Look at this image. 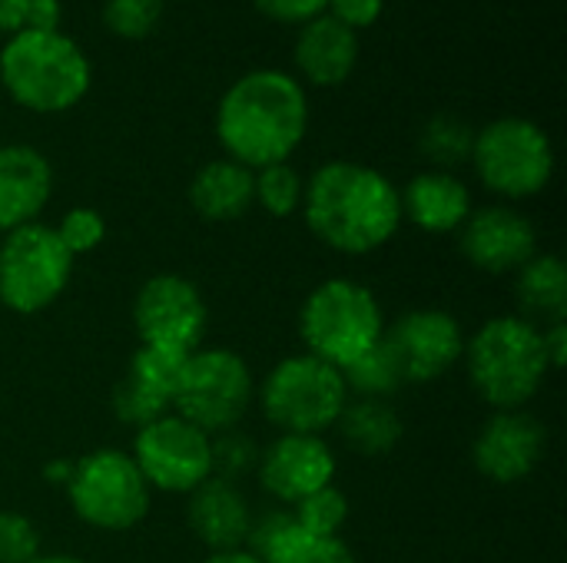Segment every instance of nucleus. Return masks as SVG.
Listing matches in <instances>:
<instances>
[{"label":"nucleus","instance_id":"obj_14","mask_svg":"<svg viewBox=\"0 0 567 563\" xmlns=\"http://www.w3.org/2000/svg\"><path fill=\"white\" fill-rule=\"evenodd\" d=\"M458 252L485 275H508L538 256V232L515 206H482L458 229Z\"/></svg>","mask_w":567,"mask_h":563},{"label":"nucleus","instance_id":"obj_38","mask_svg":"<svg viewBox=\"0 0 567 563\" xmlns=\"http://www.w3.org/2000/svg\"><path fill=\"white\" fill-rule=\"evenodd\" d=\"M542 345H545V358L551 372H561L567 362V319L542 325Z\"/></svg>","mask_w":567,"mask_h":563},{"label":"nucleus","instance_id":"obj_11","mask_svg":"<svg viewBox=\"0 0 567 563\" xmlns=\"http://www.w3.org/2000/svg\"><path fill=\"white\" fill-rule=\"evenodd\" d=\"M130 458L136 461L150 491L186 498L213 478V435L176 411H166L136 431Z\"/></svg>","mask_w":567,"mask_h":563},{"label":"nucleus","instance_id":"obj_31","mask_svg":"<svg viewBox=\"0 0 567 563\" xmlns=\"http://www.w3.org/2000/svg\"><path fill=\"white\" fill-rule=\"evenodd\" d=\"M259 451L262 448L249 435H243L239 428L213 435V475L223 478V481H236L239 484V478L256 471Z\"/></svg>","mask_w":567,"mask_h":563},{"label":"nucleus","instance_id":"obj_10","mask_svg":"<svg viewBox=\"0 0 567 563\" xmlns=\"http://www.w3.org/2000/svg\"><path fill=\"white\" fill-rule=\"evenodd\" d=\"M73 262L53 226L30 222L7 232L0 242V305L17 315L50 309L66 292Z\"/></svg>","mask_w":567,"mask_h":563},{"label":"nucleus","instance_id":"obj_4","mask_svg":"<svg viewBox=\"0 0 567 563\" xmlns=\"http://www.w3.org/2000/svg\"><path fill=\"white\" fill-rule=\"evenodd\" d=\"M0 83L17 106L53 116L83 103L93 66L83 46L63 30H17L0 46Z\"/></svg>","mask_w":567,"mask_h":563},{"label":"nucleus","instance_id":"obj_28","mask_svg":"<svg viewBox=\"0 0 567 563\" xmlns=\"http://www.w3.org/2000/svg\"><path fill=\"white\" fill-rule=\"evenodd\" d=\"M306 179L292 163H272L256 169V206L276 219H289L302 209Z\"/></svg>","mask_w":567,"mask_h":563},{"label":"nucleus","instance_id":"obj_19","mask_svg":"<svg viewBox=\"0 0 567 563\" xmlns=\"http://www.w3.org/2000/svg\"><path fill=\"white\" fill-rule=\"evenodd\" d=\"M402 202V222L409 219L415 229L429 236H449L465 226L472 216V192L468 186L445 169H425L412 176L399 189Z\"/></svg>","mask_w":567,"mask_h":563},{"label":"nucleus","instance_id":"obj_37","mask_svg":"<svg viewBox=\"0 0 567 563\" xmlns=\"http://www.w3.org/2000/svg\"><path fill=\"white\" fill-rule=\"evenodd\" d=\"M60 20H63V3L60 0H27L23 30L53 33V30H60Z\"/></svg>","mask_w":567,"mask_h":563},{"label":"nucleus","instance_id":"obj_1","mask_svg":"<svg viewBox=\"0 0 567 563\" xmlns=\"http://www.w3.org/2000/svg\"><path fill=\"white\" fill-rule=\"evenodd\" d=\"M302 219L339 256H372L402 229L399 186L375 166L332 159L306 179Z\"/></svg>","mask_w":567,"mask_h":563},{"label":"nucleus","instance_id":"obj_21","mask_svg":"<svg viewBox=\"0 0 567 563\" xmlns=\"http://www.w3.org/2000/svg\"><path fill=\"white\" fill-rule=\"evenodd\" d=\"M189 206L206 222H236L256 206V173L223 156L196 169L189 183Z\"/></svg>","mask_w":567,"mask_h":563},{"label":"nucleus","instance_id":"obj_22","mask_svg":"<svg viewBox=\"0 0 567 563\" xmlns=\"http://www.w3.org/2000/svg\"><path fill=\"white\" fill-rule=\"evenodd\" d=\"M515 295H518V315L532 325H551L567 319V269L565 262L551 252L532 256L515 272Z\"/></svg>","mask_w":567,"mask_h":563},{"label":"nucleus","instance_id":"obj_13","mask_svg":"<svg viewBox=\"0 0 567 563\" xmlns=\"http://www.w3.org/2000/svg\"><path fill=\"white\" fill-rule=\"evenodd\" d=\"M382 338L395 355L405 385L439 382L465 355L462 322L445 309H412L385 325Z\"/></svg>","mask_w":567,"mask_h":563},{"label":"nucleus","instance_id":"obj_9","mask_svg":"<svg viewBox=\"0 0 567 563\" xmlns=\"http://www.w3.org/2000/svg\"><path fill=\"white\" fill-rule=\"evenodd\" d=\"M256 398L249 362L233 348H196L186 358L173 411L206 435L239 428Z\"/></svg>","mask_w":567,"mask_h":563},{"label":"nucleus","instance_id":"obj_35","mask_svg":"<svg viewBox=\"0 0 567 563\" xmlns=\"http://www.w3.org/2000/svg\"><path fill=\"white\" fill-rule=\"evenodd\" d=\"M256 10L276 23H289V27H302L316 17L326 13L329 0H252Z\"/></svg>","mask_w":567,"mask_h":563},{"label":"nucleus","instance_id":"obj_20","mask_svg":"<svg viewBox=\"0 0 567 563\" xmlns=\"http://www.w3.org/2000/svg\"><path fill=\"white\" fill-rule=\"evenodd\" d=\"M292 63L299 70L296 80H306L312 86H339L352 76L359 63V33L322 13L299 27Z\"/></svg>","mask_w":567,"mask_h":563},{"label":"nucleus","instance_id":"obj_26","mask_svg":"<svg viewBox=\"0 0 567 563\" xmlns=\"http://www.w3.org/2000/svg\"><path fill=\"white\" fill-rule=\"evenodd\" d=\"M472 143H475V129L452 113L432 116L419 136L422 156L432 163V169H445V173H452L458 163L472 156Z\"/></svg>","mask_w":567,"mask_h":563},{"label":"nucleus","instance_id":"obj_40","mask_svg":"<svg viewBox=\"0 0 567 563\" xmlns=\"http://www.w3.org/2000/svg\"><path fill=\"white\" fill-rule=\"evenodd\" d=\"M73 465H76V461H66V458L47 461V465H43V481H47L50 488H66L70 478H73Z\"/></svg>","mask_w":567,"mask_h":563},{"label":"nucleus","instance_id":"obj_41","mask_svg":"<svg viewBox=\"0 0 567 563\" xmlns=\"http://www.w3.org/2000/svg\"><path fill=\"white\" fill-rule=\"evenodd\" d=\"M203 563H262V561L243 548V551H219V554H209Z\"/></svg>","mask_w":567,"mask_h":563},{"label":"nucleus","instance_id":"obj_36","mask_svg":"<svg viewBox=\"0 0 567 563\" xmlns=\"http://www.w3.org/2000/svg\"><path fill=\"white\" fill-rule=\"evenodd\" d=\"M382 10H385V0H329L326 3V13L355 33L372 27L382 17Z\"/></svg>","mask_w":567,"mask_h":563},{"label":"nucleus","instance_id":"obj_25","mask_svg":"<svg viewBox=\"0 0 567 563\" xmlns=\"http://www.w3.org/2000/svg\"><path fill=\"white\" fill-rule=\"evenodd\" d=\"M342 378H346V388H349V398H382L389 402L399 388H405V378H402V368L395 362V355L389 352L385 338L369 348L362 358H355L349 368H342Z\"/></svg>","mask_w":567,"mask_h":563},{"label":"nucleus","instance_id":"obj_34","mask_svg":"<svg viewBox=\"0 0 567 563\" xmlns=\"http://www.w3.org/2000/svg\"><path fill=\"white\" fill-rule=\"evenodd\" d=\"M110 408L116 415V421L130 425V428H146L150 421L163 418L169 411V405H163L159 398L146 395L143 388H136L130 378H123L116 388H113V398H110Z\"/></svg>","mask_w":567,"mask_h":563},{"label":"nucleus","instance_id":"obj_32","mask_svg":"<svg viewBox=\"0 0 567 563\" xmlns=\"http://www.w3.org/2000/svg\"><path fill=\"white\" fill-rule=\"evenodd\" d=\"M53 229H56L63 249H66L73 259L96 252V249L103 246V239H106V222H103V216H100L96 209H90V206H73V209L60 219V226H53Z\"/></svg>","mask_w":567,"mask_h":563},{"label":"nucleus","instance_id":"obj_6","mask_svg":"<svg viewBox=\"0 0 567 563\" xmlns=\"http://www.w3.org/2000/svg\"><path fill=\"white\" fill-rule=\"evenodd\" d=\"M349 388L339 368L299 352L269 368L259 385V408L279 435H326L336 428Z\"/></svg>","mask_w":567,"mask_h":563},{"label":"nucleus","instance_id":"obj_30","mask_svg":"<svg viewBox=\"0 0 567 563\" xmlns=\"http://www.w3.org/2000/svg\"><path fill=\"white\" fill-rule=\"evenodd\" d=\"M163 20V0H106L103 3V27L123 40L150 37Z\"/></svg>","mask_w":567,"mask_h":563},{"label":"nucleus","instance_id":"obj_3","mask_svg":"<svg viewBox=\"0 0 567 563\" xmlns=\"http://www.w3.org/2000/svg\"><path fill=\"white\" fill-rule=\"evenodd\" d=\"M465 375L492 411H525L551 375L542 329L522 315H495L465 338Z\"/></svg>","mask_w":567,"mask_h":563},{"label":"nucleus","instance_id":"obj_42","mask_svg":"<svg viewBox=\"0 0 567 563\" xmlns=\"http://www.w3.org/2000/svg\"><path fill=\"white\" fill-rule=\"evenodd\" d=\"M30 563H90V561H83V557H76V554H37Z\"/></svg>","mask_w":567,"mask_h":563},{"label":"nucleus","instance_id":"obj_33","mask_svg":"<svg viewBox=\"0 0 567 563\" xmlns=\"http://www.w3.org/2000/svg\"><path fill=\"white\" fill-rule=\"evenodd\" d=\"M40 554V531L20 511H0V563H30Z\"/></svg>","mask_w":567,"mask_h":563},{"label":"nucleus","instance_id":"obj_15","mask_svg":"<svg viewBox=\"0 0 567 563\" xmlns=\"http://www.w3.org/2000/svg\"><path fill=\"white\" fill-rule=\"evenodd\" d=\"M545 448H548V431L535 415L495 411L482 425L472 445V461L482 478L508 488V484H522L538 471Z\"/></svg>","mask_w":567,"mask_h":563},{"label":"nucleus","instance_id":"obj_18","mask_svg":"<svg viewBox=\"0 0 567 563\" xmlns=\"http://www.w3.org/2000/svg\"><path fill=\"white\" fill-rule=\"evenodd\" d=\"M50 192L53 166L40 149L27 143L0 146V232L37 222L50 202Z\"/></svg>","mask_w":567,"mask_h":563},{"label":"nucleus","instance_id":"obj_12","mask_svg":"<svg viewBox=\"0 0 567 563\" xmlns=\"http://www.w3.org/2000/svg\"><path fill=\"white\" fill-rule=\"evenodd\" d=\"M209 309L196 282L176 272L146 279L133 299V329L140 345H159L173 352H196L206 335Z\"/></svg>","mask_w":567,"mask_h":563},{"label":"nucleus","instance_id":"obj_39","mask_svg":"<svg viewBox=\"0 0 567 563\" xmlns=\"http://www.w3.org/2000/svg\"><path fill=\"white\" fill-rule=\"evenodd\" d=\"M23 13H27V0H0V33H17L23 30Z\"/></svg>","mask_w":567,"mask_h":563},{"label":"nucleus","instance_id":"obj_23","mask_svg":"<svg viewBox=\"0 0 567 563\" xmlns=\"http://www.w3.org/2000/svg\"><path fill=\"white\" fill-rule=\"evenodd\" d=\"M336 428H339L346 448H352L362 458L392 455L405 435L402 415L382 398H349Z\"/></svg>","mask_w":567,"mask_h":563},{"label":"nucleus","instance_id":"obj_27","mask_svg":"<svg viewBox=\"0 0 567 563\" xmlns=\"http://www.w3.org/2000/svg\"><path fill=\"white\" fill-rule=\"evenodd\" d=\"M262 563H355V554L342 538H316L306 534L296 518L292 528L259 557Z\"/></svg>","mask_w":567,"mask_h":563},{"label":"nucleus","instance_id":"obj_2","mask_svg":"<svg viewBox=\"0 0 567 563\" xmlns=\"http://www.w3.org/2000/svg\"><path fill=\"white\" fill-rule=\"evenodd\" d=\"M309 133V96L286 70L259 66L229 83L216 106V139L246 169L289 163Z\"/></svg>","mask_w":567,"mask_h":563},{"label":"nucleus","instance_id":"obj_17","mask_svg":"<svg viewBox=\"0 0 567 563\" xmlns=\"http://www.w3.org/2000/svg\"><path fill=\"white\" fill-rule=\"evenodd\" d=\"M186 498H189L186 501L189 531L203 548H209V554L246 548V538H249L256 514H252V508H249V501L236 481H223L213 475L206 484H199Z\"/></svg>","mask_w":567,"mask_h":563},{"label":"nucleus","instance_id":"obj_29","mask_svg":"<svg viewBox=\"0 0 567 563\" xmlns=\"http://www.w3.org/2000/svg\"><path fill=\"white\" fill-rule=\"evenodd\" d=\"M292 518L296 524L306 531V534H316V538H339L346 521H349V498L329 484L309 498H302L299 504H292Z\"/></svg>","mask_w":567,"mask_h":563},{"label":"nucleus","instance_id":"obj_16","mask_svg":"<svg viewBox=\"0 0 567 563\" xmlns=\"http://www.w3.org/2000/svg\"><path fill=\"white\" fill-rule=\"evenodd\" d=\"M339 458L319 435H279L259 451V484L269 498L292 508L336 481Z\"/></svg>","mask_w":567,"mask_h":563},{"label":"nucleus","instance_id":"obj_8","mask_svg":"<svg viewBox=\"0 0 567 563\" xmlns=\"http://www.w3.org/2000/svg\"><path fill=\"white\" fill-rule=\"evenodd\" d=\"M73 514L106 534H123L143 524L150 514L153 491L143 481L130 451L120 448H96L73 465V478L63 488Z\"/></svg>","mask_w":567,"mask_h":563},{"label":"nucleus","instance_id":"obj_5","mask_svg":"<svg viewBox=\"0 0 567 563\" xmlns=\"http://www.w3.org/2000/svg\"><path fill=\"white\" fill-rule=\"evenodd\" d=\"M299 335L309 355L342 372L382 342L385 312L369 285L355 279H326L299 309Z\"/></svg>","mask_w":567,"mask_h":563},{"label":"nucleus","instance_id":"obj_24","mask_svg":"<svg viewBox=\"0 0 567 563\" xmlns=\"http://www.w3.org/2000/svg\"><path fill=\"white\" fill-rule=\"evenodd\" d=\"M189 352H173V348H159V345H140L130 358V368L123 378H130L136 388H143L146 395L159 398L163 405L173 408L183 368H186Z\"/></svg>","mask_w":567,"mask_h":563},{"label":"nucleus","instance_id":"obj_7","mask_svg":"<svg viewBox=\"0 0 567 563\" xmlns=\"http://www.w3.org/2000/svg\"><path fill=\"white\" fill-rule=\"evenodd\" d=\"M472 166L482 186L502 199H532L555 176L551 136L528 116H498L475 129Z\"/></svg>","mask_w":567,"mask_h":563}]
</instances>
